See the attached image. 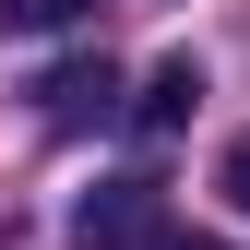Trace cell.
Masks as SVG:
<instances>
[{"instance_id":"obj_2","label":"cell","mask_w":250,"mask_h":250,"mask_svg":"<svg viewBox=\"0 0 250 250\" xmlns=\"http://www.w3.org/2000/svg\"><path fill=\"white\" fill-rule=\"evenodd\" d=\"M36 119H48V131H107V119H119V72H107V60H60V72L36 83Z\"/></svg>"},{"instance_id":"obj_5","label":"cell","mask_w":250,"mask_h":250,"mask_svg":"<svg viewBox=\"0 0 250 250\" xmlns=\"http://www.w3.org/2000/svg\"><path fill=\"white\" fill-rule=\"evenodd\" d=\"M227 203H250V131L227 143Z\"/></svg>"},{"instance_id":"obj_3","label":"cell","mask_w":250,"mask_h":250,"mask_svg":"<svg viewBox=\"0 0 250 250\" xmlns=\"http://www.w3.org/2000/svg\"><path fill=\"white\" fill-rule=\"evenodd\" d=\"M191 107H203V60L179 48V60H155V83H143L131 119H143V131H191Z\"/></svg>"},{"instance_id":"obj_4","label":"cell","mask_w":250,"mask_h":250,"mask_svg":"<svg viewBox=\"0 0 250 250\" xmlns=\"http://www.w3.org/2000/svg\"><path fill=\"white\" fill-rule=\"evenodd\" d=\"M96 0H0V24H36V36H60V24H83Z\"/></svg>"},{"instance_id":"obj_6","label":"cell","mask_w":250,"mask_h":250,"mask_svg":"<svg viewBox=\"0 0 250 250\" xmlns=\"http://www.w3.org/2000/svg\"><path fill=\"white\" fill-rule=\"evenodd\" d=\"M155 250H227V238H155Z\"/></svg>"},{"instance_id":"obj_1","label":"cell","mask_w":250,"mask_h":250,"mask_svg":"<svg viewBox=\"0 0 250 250\" xmlns=\"http://www.w3.org/2000/svg\"><path fill=\"white\" fill-rule=\"evenodd\" d=\"M72 238L83 250H155L167 238V191H155V179H107V191H83Z\"/></svg>"}]
</instances>
